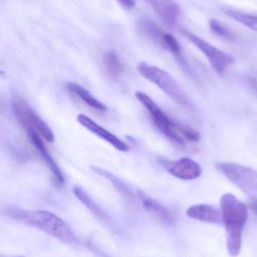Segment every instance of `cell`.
<instances>
[{"label": "cell", "mask_w": 257, "mask_h": 257, "mask_svg": "<svg viewBox=\"0 0 257 257\" xmlns=\"http://www.w3.org/2000/svg\"><path fill=\"white\" fill-rule=\"evenodd\" d=\"M67 88L69 91L76 95L83 102L89 105L91 108H95L98 111H105L107 107L104 103L98 100L90 92L79 84L74 82H68Z\"/></svg>", "instance_id": "16"}, {"label": "cell", "mask_w": 257, "mask_h": 257, "mask_svg": "<svg viewBox=\"0 0 257 257\" xmlns=\"http://www.w3.org/2000/svg\"><path fill=\"white\" fill-rule=\"evenodd\" d=\"M224 12L228 16L257 33V16L234 10H226Z\"/></svg>", "instance_id": "19"}, {"label": "cell", "mask_w": 257, "mask_h": 257, "mask_svg": "<svg viewBox=\"0 0 257 257\" xmlns=\"http://www.w3.org/2000/svg\"><path fill=\"white\" fill-rule=\"evenodd\" d=\"M137 196L146 212L167 226L174 224L175 222V217L164 205L142 190L137 191Z\"/></svg>", "instance_id": "11"}, {"label": "cell", "mask_w": 257, "mask_h": 257, "mask_svg": "<svg viewBox=\"0 0 257 257\" xmlns=\"http://www.w3.org/2000/svg\"><path fill=\"white\" fill-rule=\"evenodd\" d=\"M27 133L29 140L31 142L35 149L37 151L38 154H39L48 169H49L51 175L55 179L56 182L60 185L63 184L64 183V177H63V172H62L61 169H60L57 163H56L55 160L53 159L51 154L48 152L40 135L34 131H28L27 132Z\"/></svg>", "instance_id": "10"}, {"label": "cell", "mask_w": 257, "mask_h": 257, "mask_svg": "<svg viewBox=\"0 0 257 257\" xmlns=\"http://www.w3.org/2000/svg\"><path fill=\"white\" fill-rule=\"evenodd\" d=\"M179 132L184 136V139L190 142H196L200 140V134L192 128L179 127Z\"/></svg>", "instance_id": "22"}, {"label": "cell", "mask_w": 257, "mask_h": 257, "mask_svg": "<svg viewBox=\"0 0 257 257\" xmlns=\"http://www.w3.org/2000/svg\"><path fill=\"white\" fill-rule=\"evenodd\" d=\"M216 168L229 181L250 196L252 200L257 201V172L251 168L233 163L221 162Z\"/></svg>", "instance_id": "5"}, {"label": "cell", "mask_w": 257, "mask_h": 257, "mask_svg": "<svg viewBox=\"0 0 257 257\" xmlns=\"http://www.w3.org/2000/svg\"><path fill=\"white\" fill-rule=\"evenodd\" d=\"M2 257H3V256H2ZM6 257H9V256H6ZM10 257H24V256H10Z\"/></svg>", "instance_id": "25"}, {"label": "cell", "mask_w": 257, "mask_h": 257, "mask_svg": "<svg viewBox=\"0 0 257 257\" xmlns=\"http://www.w3.org/2000/svg\"><path fill=\"white\" fill-rule=\"evenodd\" d=\"M164 166L170 175L184 181L197 179L202 174L200 165L188 157H184L175 161H167Z\"/></svg>", "instance_id": "8"}, {"label": "cell", "mask_w": 257, "mask_h": 257, "mask_svg": "<svg viewBox=\"0 0 257 257\" xmlns=\"http://www.w3.org/2000/svg\"><path fill=\"white\" fill-rule=\"evenodd\" d=\"M209 27L211 32L220 37L230 39V40H232L235 38L232 32L218 20L214 19V18L210 20Z\"/></svg>", "instance_id": "20"}, {"label": "cell", "mask_w": 257, "mask_h": 257, "mask_svg": "<svg viewBox=\"0 0 257 257\" xmlns=\"http://www.w3.org/2000/svg\"><path fill=\"white\" fill-rule=\"evenodd\" d=\"M74 195L76 196L77 199L83 204L85 205L86 208L95 216L98 217L100 220L105 223H110V219L109 216L107 215V213L96 203L95 200L89 196V193L81 188L79 186L75 185L73 187Z\"/></svg>", "instance_id": "14"}, {"label": "cell", "mask_w": 257, "mask_h": 257, "mask_svg": "<svg viewBox=\"0 0 257 257\" xmlns=\"http://www.w3.org/2000/svg\"><path fill=\"white\" fill-rule=\"evenodd\" d=\"M137 69L142 76L161 89L174 102L184 108H191L187 93L168 72L146 63L139 64Z\"/></svg>", "instance_id": "3"}, {"label": "cell", "mask_w": 257, "mask_h": 257, "mask_svg": "<svg viewBox=\"0 0 257 257\" xmlns=\"http://www.w3.org/2000/svg\"><path fill=\"white\" fill-rule=\"evenodd\" d=\"M187 214L190 218L204 223L218 224L223 221L221 211L207 204L192 205L187 209Z\"/></svg>", "instance_id": "13"}, {"label": "cell", "mask_w": 257, "mask_h": 257, "mask_svg": "<svg viewBox=\"0 0 257 257\" xmlns=\"http://www.w3.org/2000/svg\"><path fill=\"white\" fill-rule=\"evenodd\" d=\"M153 9L156 15L161 18L163 22L167 26L176 24L180 15L181 9L175 0H145Z\"/></svg>", "instance_id": "12"}, {"label": "cell", "mask_w": 257, "mask_h": 257, "mask_svg": "<svg viewBox=\"0 0 257 257\" xmlns=\"http://www.w3.org/2000/svg\"><path fill=\"white\" fill-rule=\"evenodd\" d=\"M184 34L205 54L213 69L220 75L223 74L235 62V59L230 54L213 46L196 35L188 31H184Z\"/></svg>", "instance_id": "7"}, {"label": "cell", "mask_w": 257, "mask_h": 257, "mask_svg": "<svg viewBox=\"0 0 257 257\" xmlns=\"http://www.w3.org/2000/svg\"><path fill=\"white\" fill-rule=\"evenodd\" d=\"M104 64L110 76L118 78L124 71L123 64L119 56L113 51H107L104 56Z\"/></svg>", "instance_id": "18"}, {"label": "cell", "mask_w": 257, "mask_h": 257, "mask_svg": "<svg viewBox=\"0 0 257 257\" xmlns=\"http://www.w3.org/2000/svg\"><path fill=\"white\" fill-rule=\"evenodd\" d=\"M77 120L83 127L85 128L86 130H89V132L93 133L98 137L101 138V139L111 145L113 148H116L118 151H122V152H128L129 151V147L123 141L121 140L116 135L110 133L105 128L100 126L98 123L94 121L92 119H91L88 116L83 114H78L77 116Z\"/></svg>", "instance_id": "9"}, {"label": "cell", "mask_w": 257, "mask_h": 257, "mask_svg": "<svg viewBox=\"0 0 257 257\" xmlns=\"http://www.w3.org/2000/svg\"><path fill=\"white\" fill-rule=\"evenodd\" d=\"M11 104L14 115L26 131L36 132L47 142H54V133L51 128L25 99L20 95L13 94Z\"/></svg>", "instance_id": "4"}, {"label": "cell", "mask_w": 257, "mask_h": 257, "mask_svg": "<svg viewBox=\"0 0 257 257\" xmlns=\"http://www.w3.org/2000/svg\"><path fill=\"white\" fill-rule=\"evenodd\" d=\"M137 100L149 111L155 126L170 142L176 145H185V141L181 136L179 126L174 123L167 114L158 106L156 103L146 93L138 91L135 93Z\"/></svg>", "instance_id": "6"}, {"label": "cell", "mask_w": 257, "mask_h": 257, "mask_svg": "<svg viewBox=\"0 0 257 257\" xmlns=\"http://www.w3.org/2000/svg\"><path fill=\"white\" fill-rule=\"evenodd\" d=\"M222 219L226 231V244L229 255L238 256L242 246V234L248 217L244 202L232 193H226L220 199Z\"/></svg>", "instance_id": "2"}, {"label": "cell", "mask_w": 257, "mask_h": 257, "mask_svg": "<svg viewBox=\"0 0 257 257\" xmlns=\"http://www.w3.org/2000/svg\"><path fill=\"white\" fill-rule=\"evenodd\" d=\"M121 6H123L125 9H132L135 3L134 0H116Z\"/></svg>", "instance_id": "23"}, {"label": "cell", "mask_w": 257, "mask_h": 257, "mask_svg": "<svg viewBox=\"0 0 257 257\" xmlns=\"http://www.w3.org/2000/svg\"><path fill=\"white\" fill-rule=\"evenodd\" d=\"M8 215L14 220L39 229L66 244H76L78 238L72 228L56 214L44 210L29 211L18 207H9Z\"/></svg>", "instance_id": "1"}, {"label": "cell", "mask_w": 257, "mask_h": 257, "mask_svg": "<svg viewBox=\"0 0 257 257\" xmlns=\"http://www.w3.org/2000/svg\"><path fill=\"white\" fill-rule=\"evenodd\" d=\"M250 207L251 208L252 211L255 213L257 215V201L252 200L250 203Z\"/></svg>", "instance_id": "24"}, {"label": "cell", "mask_w": 257, "mask_h": 257, "mask_svg": "<svg viewBox=\"0 0 257 257\" xmlns=\"http://www.w3.org/2000/svg\"><path fill=\"white\" fill-rule=\"evenodd\" d=\"M91 169H92V172H95L97 175L104 177L106 179L111 181L112 184L114 185L116 190H117L122 196H125L126 199H134V194H133L131 190H130L129 187H128L122 180L119 179L118 177H116V175H113V173L109 172V171L102 169V168L98 167V166H91Z\"/></svg>", "instance_id": "17"}, {"label": "cell", "mask_w": 257, "mask_h": 257, "mask_svg": "<svg viewBox=\"0 0 257 257\" xmlns=\"http://www.w3.org/2000/svg\"><path fill=\"white\" fill-rule=\"evenodd\" d=\"M161 46L164 47L175 54H178L181 51V45H180L179 42L172 35L167 33H164V36H163Z\"/></svg>", "instance_id": "21"}, {"label": "cell", "mask_w": 257, "mask_h": 257, "mask_svg": "<svg viewBox=\"0 0 257 257\" xmlns=\"http://www.w3.org/2000/svg\"><path fill=\"white\" fill-rule=\"evenodd\" d=\"M137 30L140 36L161 45L163 36L165 32L163 31L152 20L148 18H140L137 24Z\"/></svg>", "instance_id": "15"}]
</instances>
